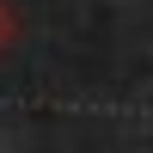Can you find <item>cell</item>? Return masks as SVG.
<instances>
[{
    "label": "cell",
    "mask_w": 153,
    "mask_h": 153,
    "mask_svg": "<svg viewBox=\"0 0 153 153\" xmlns=\"http://www.w3.org/2000/svg\"><path fill=\"white\" fill-rule=\"evenodd\" d=\"M12 31H19V25H12V6H6V0H0V49L12 43Z\"/></svg>",
    "instance_id": "1"
}]
</instances>
